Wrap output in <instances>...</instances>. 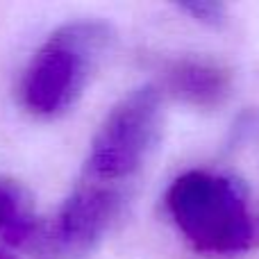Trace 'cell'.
Listing matches in <instances>:
<instances>
[{
    "mask_svg": "<svg viewBox=\"0 0 259 259\" xmlns=\"http://www.w3.org/2000/svg\"><path fill=\"white\" fill-rule=\"evenodd\" d=\"M166 211L184 241L202 255H239L257 241L248 191L232 175L184 170L166 189Z\"/></svg>",
    "mask_w": 259,
    "mask_h": 259,
    "instance_id": "2",
    "label": "cell"
},
{
    "mask_svg": "<svg viewBox=\"0 0 259 259\" xmlns=\"http://www.w3.org/2000/svg\"><path fill=\"white\" fill-rule=\"evenodd\" d=\"M125 205V187L82 178L64 198L44 241L62 257H84L112 232Z\"/></svg>",
    "mask_w": 259,
    "mask_h": 259,
    "instance_id": "4",
    "label": "cell"
},
{
    "mask_svg": "<svg viewBox=\"0 0 259 259\" xmlns=\"http://www.w3.org/2000/svg\"><path fill=\"white\" fill-rule=\"evenodd\" d=\"M178 9L205 27H223L228 23V7L214 0H187V3H180Z\"/></svg>",
    "mask_w": 259,
    "mask_h": 259,
    "instance_id": "7",
    "label": "cell"
},
{
    "mask_svg": "<svg viewBox=\"0 0 259 259\" xmlns=\"http://www.w3.org/2000/svg\"><path fill=\"white\" fill-rule=\"evenodd\" d=\"M114 41L107 23L77 18L53 30L32 53L16 96L30 116L50 121L66 114L84 96Z\"/></svg>",
    "mask_w": 259,
    "mask_h": 259,
    "instance_id": "1",
    "label": "cell"
},
{
    "mask_svg": "<svg viewBox=\"0 0 259 259\" xmlns=\"http://www.w3.org/2000/svg\"><path fill=\"white\" fill-rule=\"evenodd\" d=\"M166 123V96L157 84L127 91L100 121L84 159L82 178L125 187L159 146Z\"/></svg>",
    "mask_w": 259,
    "mask_h": 259,
    "instance_id": "3",
    "label": "cell"
},
{
    "mask_svg": "<svg viewBox=\"0 0 259 259\" xmlns=\"http://www.w3.org/2000/svg\"><path fill=\"white\" fill-rule=\"evenodd\" d=\"M0 232L14 241H27L34 234L30 221V198L14 180L0 178Z\"/></svg>",
    "mask_w": 259,
    "mask_h": 259,
    "instance_id": "6",
    "label": "cell"
},
{
    "mask_svg": "<svg viewBox=\"0 0 259 259\" xmlns=\"http://www.w3.org/2000/svg\"><path fill=\"white\" fill-rule=\"evenodd\" d=\"M0 259H14L12 255H7V252H0Z\"/></svg>",
    "mask_w": 259,
    "mask_h": 259,
    "instance_id": "8",
    "label": "cell"
},
{
    "mask_svg": "<svg viewBox=\"0 0 259 259\" xmlns=\"http://www.w3.org/2000/svg\"><path fill=\"white\" fill-rule=\"evenodd\" d=\"M234 75L225 64L207 57H180L166 64L161 94L193 109H216L230 98Z\"/></svg>",
    "mask_w": 259,
    "mask_h": 259,
    "instance_id": "5",
    "label": "cell"
}]
</instances>
